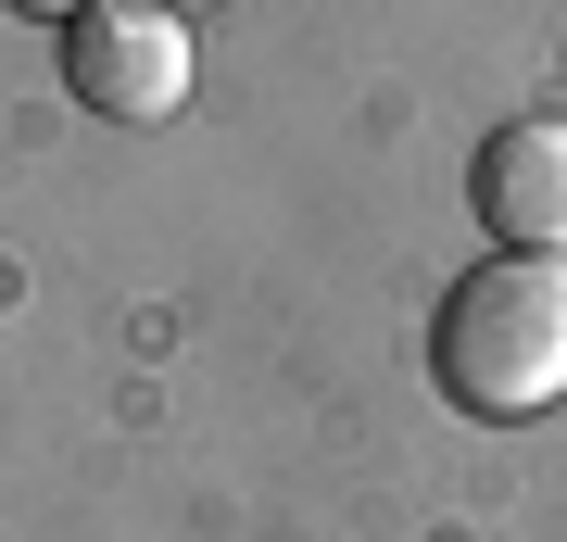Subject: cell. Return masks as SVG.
Segmentation results:
<instances>
[{
  "mask_svg": "<svg viewBox=\"0 0 567 542\" xmlns=\"http://www.w3.org/2000/svg\"><path fill=\"white\" fill-rule=\"evenodd\" d=\"M429 379L454 417H555L567 403V253H492L429 316Z\"/></svg>",
  "mask_w": 567,
  "mask_h": 542,
  "instance_id": "cell-1",
  "label": "cell"
},
{
  "mask_svg": "<svg viewBox=\"0 0 567 542\" xmlns=\"http://www.w3.org/2000/svg\"><path fill=\"white\" fill-rule=\"evenodd\" d=\"M203 76V51H189V13H152V0H89L76 25H63V89H76V114H114V126H164Z\"/></svg>",
  "mask_w": 567,
  "mask_h": 542,
  "instance_id": "cell-2",
  "label": "cell"
},
{
  "mask_svg": "<svg viewBox=\"0 0 567 542\" xmlns=\"http://www.w3.org/2000/svg\"><path fill=\"white\" fill-rule=\"evenodd\" d=\"M466 215L492 253H567V114H505L466 164Z\"/></svg>",
  "mask_w": 567,
  "mask_h": 542,
  "instance_id": "cell-3",
  "label": "cell"
},
{
  "mask_svg": "<svg viewBox=\"0 0 567 542\" xmlns=\"http://www.w3.org/2000/svg\"><path fill=\"white\" fill-rule=\"evenodd\" d=\"M0 13H25V25H51V13H63V25H76L89 0H0Z\"/></svg>",
  "mask_w": 567,
  "mask_h": 542,
  "instance_id": "cell-4",
  "label": "cell"
},
{
  "mask_svg": "<svg viewBox=\"0 0 567 542\" xmlns=\"http://www.w3.org/2000/svg\"><path fill=\"white\" fill-rule=\"evenodd\" d=\"M152 13H203V0H152Z\"/></svg>",
  "mask_w": 567,
  "mask_h": 542,
  "instance_id": "cell-5",
  "label": "cell"
}]
</instances>
